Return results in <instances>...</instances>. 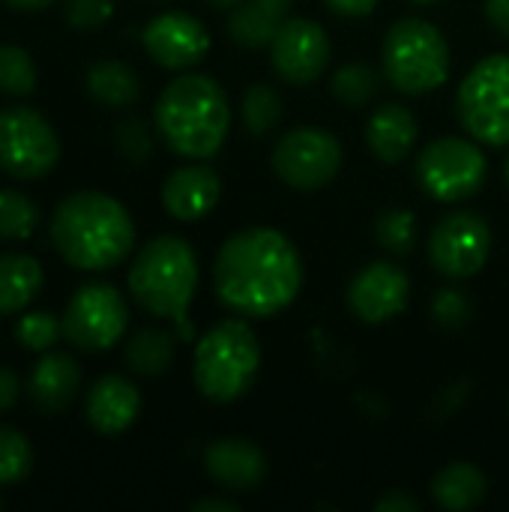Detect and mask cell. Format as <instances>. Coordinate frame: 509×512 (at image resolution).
I'll list each match as a JSON object with an SVG mask.
<instances>
[{"label": "cell", "instance_id": "1", "mask_svg": "<svg viewBox=\"0 0 509 512\" xmlns=\"http://www.w3.org/2000/svg\"><path fill=\"white\" fill-rule=\"evenodd\" d=\"M213 288L219 303L243 318L279 315L303 288L300 252L276 228L237 231L216 255Z\"/></svg>", "mask_w": 509, "mask_h": 512}, {"label": "cell", "instance_id": "2", "mask_svg": "<svg viewBox=\"0 0 509 512\" xmlns=\"http://www.w3.org/2000/svg\"><path fill=\"white\" fill-rule=\"evenodd\" d=\"M57 255L75 270H111L135 249V225L129 210L93 189L60 198L48 225Z\"/></svg>", "mask_w": 509, "mask_h": 512}, {"label": "cell", "instance_id": "3", "mask_svg": "<svg viewBox=\"0 0 509 512\" xmlns=\"http://www.w3.org/2000/svg\"><path fill=\"white\" fill-rule=\"evenodd\" d=\"M153 123L171 153L195 162L210 159L228 138L231 102L219 81L189 72L162 90L153 108Z\"/></svg>", "mask_w": 509, "mask_h": 512}, {"label": "cell", "instance_id": "4", "mask_svg": "<svg viewBox=\"0 0 509 512\" xmlns=\"http://www.w3.org/2000/svg\"><path fill=\"white\" fill-rule=\"evenodd\" d=\"M198 288V258L195 249L174 234L153 237L138 249L129 270V294L135 303L174 324L189 321V306Z\"/></svg>", "mask_w": 509, "mask_h": 512}, {"label": "cell", "instance_id": "5", "mask_svg": "<svg viewBox=\"0 0 509 512\" xmlns=\"http://www.w3.org/2000/svg\"><path fill=\"white\" fill-rule=\"evenodd\" d=\"M261 345L255 330L243 321H222L207 330L195 345V387L216 405L237 402L258 378Z\"/></svg>", "mask_w": 509, "mask_h": 512}, {"label": "cell", "instance_id": "6", "mask_svg": "<svg viewBox=\"0 0 509 512\" xmlns=\"http://www.w3.org/2000/svg\"><path fill=\"white\" fill-rule=\"evenodd\" d=\"M381 57L387 81L408 96L432 93L450 78V45L426 18H399L384 36Z\"/></svg>", "mask_w": 509, "mask_h": 512}, {"label": "cell", "instance_id": "7", "mask_svg": "<svg viewBox=\"0 0 509 512\" xmlns=\"http://www.w3.org/2000/svg\"><path fill=\"white\" fill-rule=\"evenodd\" d=\"M456 114L474 141L509 144V54L483 57L456 93Z\"/></svg>", "mask_w": 509, "mask_h": 512}, {"label": "cell", "instance_id": "8", "mask_svg": "<svg viewBox=\"0 0 509 512\" xmlns=\"http://www.w3.org/2000/svg\"><path fill=\"white\" fill-rule=\"evenodd\" d=\"M414 174L429 198L453 204V201L474 198L483 189L489 162L474 141L447 135V138L432 141L417 156Z\"/></svg>", "mask_w": 509, "mask_h": 512}, {"label": "cell", "instance_id": "9", "mask_svg": "<svg viewBox=\"0 0 509 512\" xmlns=\"http://www.w3.org/2000/svg\"><path fill=\"white\" fill-rule=\"evenodd\" d=\"M60 324H63V339L72 348L99 354L123 339L129 324V306L114 285L87 282L66 303Z\"/></svg>", "mask_w": 509, "mask_h": 512}, {"label": "cell", "instance_id": "10", "mask_svg": "<svg viewBox=\"0 0 509 512\" xmlns=\"http://www.w3.org/2000/svg\"><path fill=\"white\" fill-rule=\"evenodd\" d=\"M60 138L54 126L27 105L0 111V168L15 180H39L54 171Z\"/></svg>", "mask_w": 509, "mask_h": 512}, {"label": "cell", "instance_id": "11", "mask_svg": "<svg viewBox=\"0 0 509 512\" xmlns=\"http://www.w3.org/2000/svg\"><path fill=\"white\" fill-rule=\"evenodd\" d=\"M342 168V144L318 126H297L273 147V171L285 186L312 192L327 186Z\"/></svg>", "mask_w": 509, "mask_h": 512}, {"label": "cell", "instance_id": "12", "mask_svg": "<svg viewBox=\"0 0 509 512\" xmlns=\"http://www.w3.org/2000/svg\"><path fill=\"white\" fill-rule=\"evenodd\" d=\"M492 252L489 222L474 210L447 213L429 237V261L447 279H471L480 273Z\"/></svg>", "mask_w": 509, "mask_h": 512}, {"label": "cell", "instance_id": "13", "mask_svg": "<svg viewBox=\"0 0 509 512\" xmlns=\"http://www.w3.org/2000/svg\"><path fill=\"white\" fill-rule=\"evenodd\" d=\"M270 60L282 81L306 87L330 63V36L312 18H288L270 42Z\"/></svg>", "mask_w": 509, "mask_h": 512}, {"label": "cell", "instance_id": "14", "mask_svg": "<svg viewBox=\"0 0 509 512\" xmlns=\"http://www.w3.org/2000/svg\"><path fill=\"white\" fill-rule=\"evenodd\" d=\"M141 42L150 60L165 69H189L201 63L210 51L207 27L186 12H162L150 18L141 33Z\"/></svg>", "mask_w": 509, "mask_h": 512}, {"label": "cell", "instance_id": "15", "mask_svg": "<svg viewBox=\"0 0 509 512\" xmlns=\"http://www.w3.org/2000/svg\"><path fill=\"white\" fill-rule=\"evenodd\" d=\"M411 282L399 264L375 261L348 285V306L363 324H384L408 306Z\"/></svg>", "mask_w": 509, "mask_h": 512}, {"label": "cell", "instance_id": "16", "mask_svg": "<svg viewBox=\"0 0 509 512\" xmlns=\"http://www.w3.org/2000/svg\"><path fill=\"white\" fill-rule=\"evenodd\" d=\"M204 468L228 492H252L267 477V456L243 438H219L204 450Z\"/></svg>", "mask_w": 509, "mask_h": 512}, {"label": "cell", "instance_id": "17", "mask_svg": "<svg viewBox=\"0 0 509 512\" xmlns=\"http://www.w3.org/2000/svg\"><path fill=\"white\" fill-rule=\"evenodd\" d=\"M219 192L222 183L210 165H183L174 174H168L162 186V207L180 222H198L216 207Z\"/></svg>", "mask_w": 509, "mask_h": 512}, {"label": "cell", "instance_id": "18", "mask_svg": "<svg viewBox=\"0 0 509 512\" xmlns=\"http://www.w3.org/2000/svg\"><path fill=\"white\" fill-rule=\"evenodd\" d=\"M84 414L99 435H123L141 414V393L123 375H102L87 393Z\"/></svg>", "mask_w": 509, "mask_h": 512}, {"label": "cell", "instance_id": "19", "mask_svg": "<svg viewBox=\"0 0 509 512\" xmlns=\"http://www.w3.org/2000/svg\"><path fill=\"white\" fill-rule=\"evenodd\" d=\"M78 390H81V366L69 354L45 351L30 369L27 396L33 408H39L48 417L66 411L75 402Z\"/></svg>", "mask_w": 509, "mask_h": 512}, {"label": "cell", "instance_id": "20", "mask_svg": "<svg viewBox=\"0 0 509 512\" xmlns=\"http://www.w3.org/2000/svg\"><path fill=\"white\" fill-rule=\"evenodd\" d=\"M366 141L381 162L396 165L408 159L417 144V117L399 102L378 105L366 123Z\"/></svg>", "mask_w": 509, "mask_h": 512}, {"label": "cell", "instance_id": "21", "mask_svg": "<svg viewBox=\"0 0 509 512\" xmlns=\"http://www.w3.org/2000/svg\"><path fill=\"white\" fill-rule=\"evenodd\" d=\"M294 0H240L228 9V36L243 48H264L291 18Z\"/></svg>", "mask_w": 509, "mask_h": 512}, {"label": "cell", "instance_id": "22", "mask_svg": "<svg viewBox=\"0 0 509 512\" xmlns=\"http://www.w3.org/2000/svg\"><path fill=\"white\" fill-rule=\"evenodd\" d=\"M486 474L471 462H453L441 468L432 480V498L441 510L465 512L483 504L486 498Z\"/></svg>", "mask_w": 509, "mask_h": 512}, {"label": "cell", "instance_id": "23", "mask_svg": "<svg viewBox=\"0 0 509 512\" xmlns=\"http://www.w3.org/2000/svg\"><path fill=\"white\" fill-rule=\"evenodd\" d=\"M42 288V264L33 255L0 252V315H15Z\"/></svg>", "mask_w": 509, "mask_h": 512}, {"label": "cell", "instance_id": "24", "mask_svg": "<svg viewBox=\"0 0 509 512\" xmlns=\"http://www.w3.org/2000/svg\"><path fill=\"white\" fill-rule=\"evenodd\" d=\"M87 90L108 108H126L141 96V81L132 66L120 60H99L87 69Z\"/></svg>", "mask_w": 509, "mask_h": 512}, {"label": "cell", "instance_id": "25", "mask_svg": "<svg viewBox=\"0 0 509 512\" xmlns=\"http://www.w3.org/2000/svg\"><path fill=\"white\" fill-rule=\"evenodd\" d=\"M123 357L135 375L156 378V375L168 372V366L174 360V336L168 330H159V327H144L126 342Z\"/></svg>", "mask_w": 509, "mask_h": 512}, {"label": "cell", "instance_id": "26", "mask_svg": "<svg viewBox=\"0 0 509 512\" xmlns=\"http://www.w3.org/2000/svg\"><path fill=\"white\" fill-rule=\"evenodd\" d=\"M333 96L348 105V108H363L369 105L378 90H381V75L369 66V63H345L330 84Z\"/></svg>", "mask_w": 509, "mask_h": 512}, {"label": "cell", "instance_id": "27", "mask_svg": "<svg viewBox=\"0 0 509 512\" xmlns=\"http://www.w3.org/2000/svg\"><path fill=\"white\" fill-rule=\"evenodd\" d=\"M243 123L255 138L270 135L282 120V96L270 84H252L240 105Z\"/></svg>", "mask_w": 509, "mask_h": 512}, {"label": "cell", "instance_id": "28", "mask_svg": "<svg viewBox=\"0 0 509 512\" xmlns=\"http://www.w3.org/2000/svg\"><path fill=\"white\" fill-rule=\"evenodd\" d=\"M39 225V207L18 189H0V240H27Z\"/></svg>", "mask_w": 509, "mask_h": 512}, {"label": "cell", "instance_id": "29", "mask_svg": "<svg viewBox=\"0 0 509 512\" xmlns=\"http://www.w3.org/2000/svg\"><path fill=\"white\" fill-rule=\"evenodd\" d=\"M33 471V447L15 426H0V489L18 486Z\"/></svg>", "mask_w": 509, "mask_h": 512}, {"label": "cell", "instance_id": "30", "mask_svg": "<svg viewBox=\"0 0 509 512\" xmlns=\"http://www.w3.org/2000/svg\"><path fill=\"white\" fill-rule=\"evenodd\" d=\"M0 90L30 96L36 90V63L21 45H0Z\"/></svg>", "mask_w": 509, "mask_h": 512}, {"label": "cell", "instance_id": "31", "mask_svg": "<svg viewBox=\"0 0 509 512\" xmlns=\"http://www.w3.org/2000/svg\"><path fill=\"white\" fill-rule=\"evenodd\" d=\"M375 234H378V243L396 255V258H405L414 252V243H417V219L411 210H387L378 216V225H375Z\"/></svg>", "mask_w": 509, "mask_h": 512}, {"label": "cell", "instance_id": "32", "mask_svg": "<svg viewBox=\"0 0 509 512\" xmlns=\"http://www.w3.org/2000/svg\"><path fill=\"white\" fill-rule=\"evenodd\" d=\"M63 336V324L57 315L51 312H27L24 318H18L15 324V342L24 351H36L45 354L57 345V339Z\"/></svg>", "mask_w": 509, "mask_h": 512}, {"label": "cell", "instance_id": "33", "mask_svg": "<svg viewBox=\"0 0 509 512\" xmlns=\"http://www.w3.org/2000/svg\"><path fill=\"white\" fill-rule=\"evenodd\" d=\"M432 318L447 330H459L471 318V300L459 288H444L432 300Z\"/></svg>", "mask_w": 509, "mask_h": 512}, {"label": "cell", "instance_id": "34", "mask_svg": "<svg viewBox=\"0 0 509 512\" xmlns=\"http://www.w3.org/2000/svg\"><path fill=\"white\" fill-rule=\"evenodd\" d=\"M117 147L129 162H144L153 153V138L150 129L141 117H129L117 126Z\"/></svg>", "mask_w": 509, "mask_h": 512}, {"label": "cell", "instance_id": "35", "mask_svg": "<svg viewBox=\"0 0 509 512\" xmlns=\"http://www.w3.org/2000/svg\"><path fill=\"white\" fill-rule=\"evenodd\" d=\"M63 12L75 30H96L114 15V0H66Z\"/></svg>", "mask_w": 509, "mask_h": 512}, {"label": "cell", "instance_id": "36", "mask_svg": "<svg viewBox=\"0 0 509 512\" xmlns=\"http://www.w3.org/2000/svg\"><path fill=\"white\" fill-rule=\"evenodd\" d=\"M21 399V381L9 366H0V411L15 408V402Z\"/></svg>", "mask_w": 509, "mask_h": 512}, {"label": "cell", "instance_id": "37", "mask_svg": "<svg viewBox=\"0 0 509 512\" xmlns=\"http://www.w3.org/2000/svg\"><path fill=\"white\" fill-rule=\"evenodd\" d=\"M336 15H345V18H363V15H369L375 6H378V0H324Z\"/></svg>", "mask_w": 509, "mask_h": 512}, {"label": "cell", "instance_id": "38", "mask_svg": "<svg viewBox=\"0 0 509 512\" xmlns=\"http://www.w3.org/2000/svg\"><path fill=\"white\" fill-rule=\"evenodd\" d=\"M375 510H378V512H417V510H420V501L396 489V492L384 495V498H381V501L375 504Z\"/></svg>", "mask_w": 509, "mask_h": 512}, {"label": "cell", "instance_id": "39", "mask_svg": "<svg viewBox=\"0 0 509 512\" xmlns=\"http://www.w3.org/2000/svg\"><path fill=\"white\" fill-rule=\"evenodd\" d=\"M486 18L501 36L509 39V0H486Z\"/></svg>", "mask_w": 509, "mask_h": 512}, {"label": "cell", "instance_id": "40", "mask_svg": "<svg viewBox=\"0 0 509 512\" xmlns=\"http://www.w3.org/2000/svg\"><path fill=\"white\" fill-rule=\"evenodd\" d=\"M192 512H237V504L222 501V498H204V501L192 504Z\"/></svg>", "mask_w": 509, "mask_h": 512}, {"label": "cell", "instance_id": "41", "mask_svg": "<svg viewBox=\"0 0 509 512\" xmlns=\"http://www.w3.org/2000/svg\"><path fill=\"white\" fill-rule=\"evenodd\" d=\"M9 9H15V12H42V9H48L54 0H3Z\"/></svg>", "mask_w": 509, "mask_h": 512}, {"label": "cell", "instance_id": "42", "mask_svg": "<svg viewBox=\"0 0 509 512\" xmlns=\"http://www.w3.org/2000/svg\"><path fill=\"white\" fill-rule=\"evenodd\" d=\"M210 6H216V9H234L240 0H207Z\"/></svg>", "mask_w": 509, "mask_h": 512}, {"label": "cell", "instance_id": "43", "mask_svg": "<svg viewBox=\"0 0 509 512\" xmlns=\"http://www.w3.org/2000/svg\"><path fill=\"white\" fill-rule=\"evenodd\" d=\"M411 3H417V6H432V3H438V0H411Z\"/></svg>", "mask_w": 509, "mask_h": 512}, {"label": "cell", "instance_id": "44", "mask_svg": "<svg viewBox=\"0 0 509 512\" xmlns=\"http://www.w3.org/2000/svg\"><path fill=\"white\" fill-rule=\"evenodd\" d=\"M504 171H507V183H509V156H507V165H504Z\"/></svg>", "mask_w": 509, "mask_h": 512}, {"label": "cell", "instance_id": "45", "mask_svg": "<svg viewBox=\"0 0 509 512\" xmlns=\"http://www.w3.org/2000/svg\"><path fill=\"white\" fill-rule=\"evenodd\" d=\"M0 510H3V498H0Z\"/></svg>", "mask_w": 509, "mask_h": 512}]
</instances>
